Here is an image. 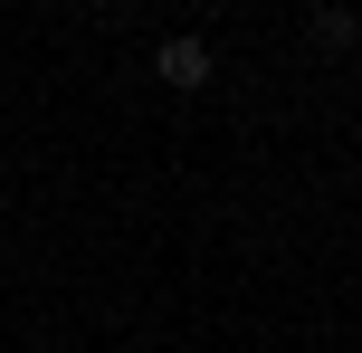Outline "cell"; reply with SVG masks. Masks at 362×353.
<instances>
[{
	"label": "cell",
	"mask_w": 362,
	"mask_h": 353,
	"mask_svg": "<svg viewBox=\"0 0 362 353\" xmlns=\"http://www.w3.org/2000/svg\"><path fill=\"white\" fill-rule=\"evenodd\" d=\"M153 76H163V86H210V48H200V38H163V48H153Z\"/></svg>",
	"instance_id": "6da1fadb"
}]
</instances>
